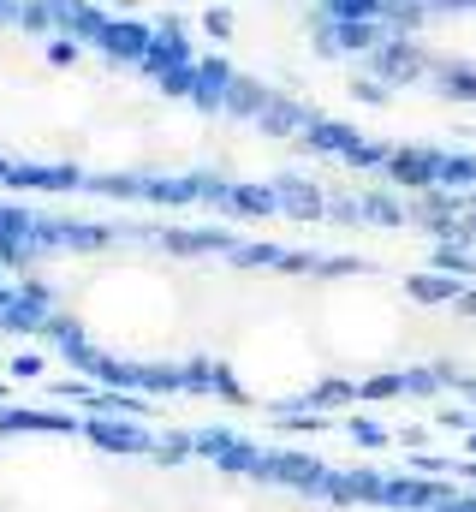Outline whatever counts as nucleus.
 Listing matches in <instances>:
<instances>
[{
	"label": "nucleus",
	"instance_id": "nucleus-3",
	"mask_svg": "<svg viewBox=\"0 0 476 512\" xmlns=\"http://www.w3.org/2000/svg\"><path fill=\"white\" fill-rule=\"evenodd\" d=\"M465 453H471V459H476V429H471V435H465Z\"/></svg>",
	"mask_w": 476,
	"mask_h": 512
},
{
	"label": "nucleus",
	"instance_id": "nucleus-2",
	"mask_svg": "<svg viewBox=\"0 0 476 512\" xmlns=\"http://www.w3.org/2000/svg\"><path fill=\"white\" fill-rule=\"evenodd\" d=\"M459 477L334 459L310 441L114 399L0 382V512H441Z\"/></svg>",
	"mask_w": 476,
	"mask_h": 512
},
{
	"label": "nucleus",
	"instance_id": "nucleus-1",
	"mask_svg": "<svg viewBox=\"0 0 476 512\" xmlns=\"http://www.w3.org/2000/svg\"><path fill=\"white\" fill-rule=\"evenodd\" d=\"M363 131L137 0H0V197L280 233H423L435 197Z\"/></svg>",
	"mask_w": 476,
	"mask_h": 512
}]
</instances>
